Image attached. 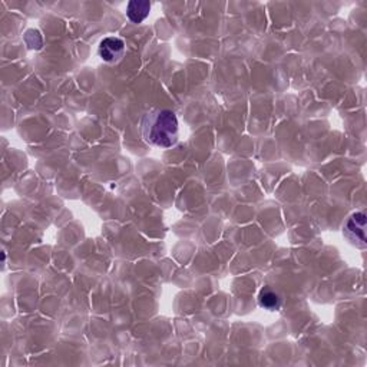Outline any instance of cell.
Wrapping results in <instances>:
<instances>
[{
    "label": "cell",
    "instance_id": "obj_3",
    "mask_svg": "<svg viewBox=\"0 0 367 367\" xmlns=\"http://www.w3.org/2000/svg\"><path fill=\"white\" fill-rule=\"evenodd\" d=\"M98 54L106 63H118L125 55V42L117 36H108L101 40Z\"/></svg>",
    "mask_w": 367,
    "mask_h": 367
},
{
    "label": "cell",
    "instance_id": "obj_5",
    "mask_svg": "<svg viewBox=\"0 0 367 367\" xmlns=\"http://www.w3.org/2000/svg\"><path fill=\"white\" fill-rule=\"evenodd\" d=\"M151 10V3L147 0H132L127 6V16L132 23L144 22Z\"/></svg>",
    "mask_w": 367,
    "mask_h": 367
},
{
    "label": "cell",
    "instance_id": "obj_4",
    "mask_svg": "<svg viewBox=\"0 0 367 367\" xmlns=\"http://www.w3.org/2000/svg\"><path fill=\"white\" fill-rule=\"evenodd\" d=\"M259 304L260 307L268 310V311H277L280 310L283 300H282V295L272 290L271 287L266 286L264 288H261L260 294H259Z\"/></svg>",
    "mask_w": 367,
    "mask_h": 367
},
{
    "label": "cell",
    "instance_id": "obj_2",
    "mask_svg": "<svg viewBox=\"0 0 367 367\" xmlns=\"http://www.w3.org/2000/svg\"><path fill=\"white\" fill-rule=\"evenodd\" d=\"M343 234L350 244L356 245L357 248H366V214L364 213H354L349 217L343 227Z\"/></svg>",
    "mask_w": 367,
    "mask_h": 367
},
{
    "label": "cell",
    "instance_id": "obj_1",
    "mask_svg": "<svg viewBox=\"0 0 367 367\" xmlns=\"http://www.w3.org/2000/svg\"><path fill=\"white\" fill-rule=\"evenodd\" d=\"M141 132L147 144L158 148H172L179 140L177 113L171 109H149L141 121Z\"/></svg>",
    "mask_w": 367,
    "mask_h": 367
}]
</instances>
